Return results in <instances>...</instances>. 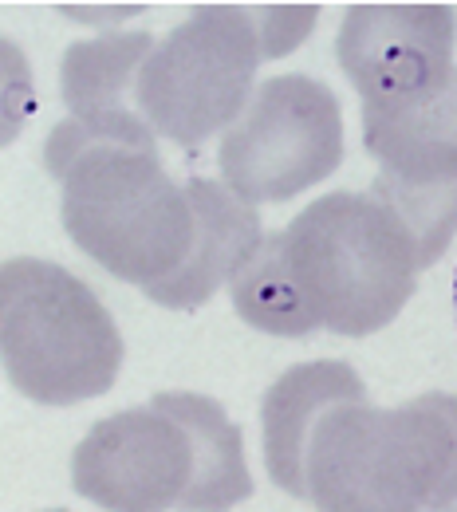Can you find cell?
<instances>
[{"label":"cell","instance_id":"obj_18","mask_svg":"<svg viewBox=\"0 0 457 512\" xmlns=\"http://www.w3.org/2000/svg\"><path fill=\"white\" fill-rule=\"evenodd\" d=\"M56 512H64V509H56Z\"/></svg>","mask_w":457,"mask_h":512},{"label":"cell","instance_id":"obj_4","mask_svg":"<svg viewBox=\"0 0 457 512\" xmlns=\"http://www.w3.org/2000/svg\"><path fill=\"white\" fill-rule=\"evenodd\" d=\"M60 217L79 253L123 284L150 288L194 249V205L154 150H87L60 178Z\"/></svg>","mask_w":457,"mask_h":512},{"label":"cell","instance_id":"obj_3","mask_svg":"<svg viewBox=\"0 0 457 512\" xmlns=\"http://www.w3.org/2000/svg\"><path fill=\"white\" fill-rule=\"evenodd\" d=\"M0 359L24 398L75 406L115 386L123 335L79 276L52 260L12 256L0 268Z\"/></svg>","mask_w":457,"mask_h":512},{"label":"cell","instance_id":"obj_1","mask_svg":"<svg viewBox=\"0 0 457 512\" xmlns=\"http://www.w3.org/2000/svg\"><path fill=\"white\" fill-rule=\"evenodd\" d=\"M316 512H430L457 505V394L430 390L402 406L327 410L308 446Z\"/></svg>","mask_w":457,"mask_h":512},{"label":"cell","instance_id":"obj_14","mask_svg":"<svg viewBox=\"0 0 457 512\" xmlns=\"http://www.w3.org/2000/svg\"><path fill=\"white\" fill-rule=\"evenodd\" d=\"M229 300H233V312L264 335L304 339V335L320 331V320L312 316V308L304 300V288H300V280L288 264L280 233H268L261 249L249 256V264L233 276Z\"/></svg>","mask_w":457,"mask_h":512},{"label":"cell","instance_id":"obj_10","mask_svg":"<svg viewBox=\"0 0 457 512\" xmlns=\"http://www.w3.org/2000/svg\"><path fill=\"white\" fill-rule=\"evenodd\" d=\"M186 197L194 205L197 221L194 249L178 272L142 288V296L150 304L170 308V312H194L221 284H233V276L249 264V256L257 253L261 241L268 237L261 229L257 205L241 201L225 182L190 178Z\"/></svg>","mask_w":457,"mask_h":512},{"label":"cell","instance_id":"obj_6","mask_svg":"<svg viewBox=\"0 0 457 512\" xmlns=\"http://www.w3.org/2000/svg\"><path fill=\"white\" fill-rule=\"evenodd\" d=\"M343 162V107L312 75H272L221 134V182L249 205L292 201Z\"/></svg>","mask_w":457,"mask_h":512},{"label":"cell","instance_id":"obj_2","mask_svg":"<svg viewBox=\"0 0 457 512\" xmlns=\"http://www.w3.org/2000/svg\"><path fill=\"white\" fill-rule=\"evenodd\" d=\"M280 237L312 316L335 335L363 339L391 327L418 288V245L375 193H324Z\"/></svg>","mask_w":457,"mask_h":512},{"label":"cell","instance_id":"obj_16","mask_svg":"<svg viewBox=\"0 0 457 512\" xmlns=\"http://www.w3.org/2000/svg\"><path fill=\"white\" fill-rule=\"evenodd\" d=\"M430 512H457V505H450V509H430Z\"/></svg>","mask_w":457,"mask_h":512},{"label":"cell","instance_id":"obj_7","mask_svg":"<svg viewBox=\"0 0 457 512\" xmlns=\"http://www.w3.org/2000/svg\"><path fill=\"white\" fill-rule=\"evenodd\" d=\"M457 16L450 4H355L335 60L363 99V115H402L457 83Z\"/></svg>","mask_w":457,"mask_h":512},{"label":"cell","instance_id":"obj_8","mask_svg":"<svg viewBox=\"0 0 457 512\" xmlns=\"http://www.w3.org/2000/svg\"><path fill=\"white\" fill-rule=\"evenodd\" d=\"M363 146L379 162L375 197L414 237L422 268L457 233V83L402 115H363Z\"/></svg>","mask_w":457,"mask_h":512},{"label":"cell","instance_id":"obj_12","mask_svg":"<svg viewBox=\"0 0 457 512\" xmlns=\"http://www.w3.org/2000/svg\"><path fill=\"white\" fill-rule=\"evenodd\" d=\"M150 406L174 418L194 442V481L182 497V512H229L253 497L241 426L221 402L194 390H162L150 398Z\"/></svg>","mask_w":457,"mask_h":512},{"label":"cell","instance_id":"obj_13","mask_svg":"<svg viewBox=\"0 0 457 512\" xmlns=\"http://www.w3.org/2000/svg\"><path fill=\"white\" fill-rule=\"evenodd\" d=\"M158 40L150 32H111L99 40H79L64 52L60 91L75 119H123L142 115L134 103L138 75Z\"/></svg>","mask_w":457,"mask_h":512},{"label":"cell","instance_id":"obj_11","mask_svg":"<svg viewBox=\"0 0 457 512\" xmlns=\"http://www.w3.org/2000/svg\"><path fill=\"white\" fill-rule=\"evenodd\" d=\"M367 402V386L355 367L339 359H316L288 367L268 386L261 402L264 469L288 493L308 501V446L327 410Z\"/></svg>","mask_w":457,"mask_h":512},{"label":"cell","instance_id":"obj_17","mask_svg":"<svg viewBox=\"0 0 457 512\" xmlns=\"http://www.w3.org/2000/svg\"><path fill=\"white\" fill-rule=\"evenodd\" d=\"M454 308H457V272H454Z\"/></svg>","mask_w":457,"mask_h":512},{"label":"cell","instance_id":"obj_9","mask_svg":"<svg viewBox=\"0 0 457 512\" xmlns=\"http://www.w3.org/2000/svg\"><path fill=\"white\" fill-rule=\"evenodd\" d=\"M190 481V434L150 402L95 422L71 453V489L103 512L182 509Z\"/></svg>","mask_w":457,"mask_h":512},{"label":"cell","instance_id":"obj_5","mask_svg":"<svg viewBox=\"0 0 457 512\" xmlns=\"http://www.w3.org/2000/svg\"><path fill=\"white\" fill-rule=\"evenodd\" d=\"M261 64L253 12L241 4H201L158 40L138 75L134 103L158 138L194 150L245 115Z\"/></svg>","mask_w":457,"mask_h":512},{"label":"cell","instance_id":"obj_15","mask_svg":"<svg viewBox=\"0 0 457 512\" xmlns=\"http://www.w3.org/2000/svg\"><path fill=\"white\" fill-rule=\"evenodd\" d=\"M257 36H261L264 60H280L288 52L300 48V40L316 28L320 8L316 4H264V8H249Z\"/></svg>","mask_w":457,"mask_h":512}]
</instances>
